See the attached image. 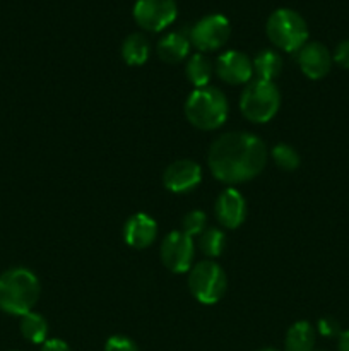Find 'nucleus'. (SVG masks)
Here are the masks:
<instances>
[{"instance_id":"nucleus-13","label":"nucleus","mask_w":349,"mask_h":351,"mask_svg":"<svg viewBox=\"0 0 349 351\" xmlns=\"http://www.w3.org/2000/svg\"><path fill=\"white\" fill-rule=\"evenodd\" d=\"M216 216L218 221L221 223L224 228L235 230L245 221L246 216V204L243 195L235 189H228V191L221 192L216 201Z\"/></svg>"},{"instance_id":"nucleus-18","label":"nucleus","mask_w":349,"mask_h":351,"mask_svg":"<svg viewBox=\"0 0 349 351\" xmlns=\"http://www.w3.org/2000/svg\"><path fill=\"white\" fill-rule=\"evenodd\" d=\"M252 65L257 77L262 79V81L272 82L281 74V71H283V58H281V55L277 51L263 50L253 58Z\"/></svg>"},{"instance_id":"nucleus-3","label":"nucleus","mask_w":349,"mask_h":351,"mask_svg":"<svg viewBox=\"0 0 349 351\" xmlns=\"http://www.w3.org/2000/svg\"><path fill=\"white\" fill-rule=\"evenodd\" d=\"M228 99L218 88H197L185 103V115L188 122L202 130H214L226 122Z\"/></svg>"},{"instance_id":"nucleus-15","label":"nucleus","mask_w":349,"mask_h":351,"mask_svg":"<svg viewBox=\"0 0 349 351\" xmlns=\"http://www.w3.org/2000/svg\"><path fill=\"white\" fill-rule=\"evenodd\" d=\"M188 51H190V40L180 31L166 34L157 43V57L166 64H178L187 58Z\"/></svg>"},{"instance_id":"nucleus-19","label":"nucleus","mask_w":349,"mask_h":351,"mask_svg":"<svg viewBox=\"0 0 349 351\" xmlns=\"http://www.w3.org/2000/svg\"><path fill=\"white\" fill-rule=\"evenodd\" d=\"M185 74H187L188 81L195 86V89L205 88V86H209V81L214 74V67L205 55L195 53L188 58Z\"/></svg>"},{"instance_id":"nucleus-29","label":"nucleus","mask_w":349,"mask_h":351,"mask_svg":"<svg viewBox=\"0 0 349 351\" xmlns=\"http://www.w3.org/2000/svg\"><path fill=\"white\" fill-rule=\"evenodd\" d=\"M259 351H279V350H276V348H262V350H259Z\"/></svg>"},{"instance_id":"nucleus-12","label":"nucleus","mask_w":349,"mask_h":351,"mask_svg":"<svg viewBox=\"0 0 349 351\" xmlns=\"http://www.w3.org/2000/svg\"><path fill=\"white\" fill-rule=\"evenodd\" d=\"M332 62L334 60H332V53L328 51V48L318 41H308L298 51V64H300L301 72L313 81L325 77L331 72Z\"/></svg>"},{"instance_id":"nucleus-21","label":"nucleus","mask_w":349,"mask_h":351,"mask_svg":"<svg viewBox=\"0 0 349 351\" xmlns=\"http://www.w3.org/2000/svg\"><path fill=\"white\" fill-rule=\"evenodd\" d=\"M226 235L221 230L209 228L198 237V249L207 257H219L224 250Z\"/></svg>"},{"instance_id":"nucleus-4","label":"nucleus","mask_w":349,"mask_h":351,"mask_svg":"<svg viewBox=\"0 0 349 351\" xmlns=\"http://www.w3.org/2000/svg\"><path fill=\"white\" fill-rule=\"evenodd\" d=\"M267 36L284 51H300L308 43V24L301 14L291 9H277L267 19Z\"/></svg>"},{"instance_id":"nucleus-16","label":"nucleus","mask_w":349,"mask_h":351,"mask_svg":"<svg viewBox=\"0 0 349 351\" xmlns=\"http://www.w3.org/2000/svg\"><path fill=\"white\" fill-rule=\"evenodd\" d=\"M315 346V329L310 322L298 321L289 328L284 341L286 351H311Z\"/></svg>"},{"instance_id":"nucleus-10","label":"nucleus","mask_w":349,"mask_h":351,"mask_svg":"<svg viewBox=\"0 0 349 351\" xmlns=\"http://www.w3.org/2000/svg\"><path fill=\"white\" fill-rule=\"evenodd\" d=\"M202 168L192 160H180L171 163L163 173V184L173 194L190 192L201 184Z\"/></svg>"},{"instance_id":"nucleus-22","label":"nucleus","mask_w":349,"mask_h":351,"mask_svg":"<svg viewBox=\"0 0 349 351\" xmlns=\"http://www.w3.org/2000/svg\"><path fill=\"white\" fill-rule=\"evenodd\" d=\"M272 160L277 167L286 171H293L300 167V154L289 144H277V146H274Z\"/></svg>"},{"instance_id":"nucleus-9","label":"nucleus","mask_w":349,"mask_h":351,"mask_svg":"<svg viewBox=\"0 0 349 351\" xmlns=\"http://www.w3.org/2000/svg\"><path fill=\"white\" fill-rule=\"evenodd\" d=\"M194 240L183 232H171L161 245V259L171 273H187L194 261Z\"/></svg>"},{"instance_id":"nucleus-14","label":"nucleus","mask_w":349,"mask_h":351,"mask_svg":"<svg viewBox=\"0 0 349 351\" xmlns=\"http://www.w3.org/2000/svg\"><path fill=\"white\" fill-rule=\"evenodd\" d=\"M157 237V225L149 215L137 213L127 219L123 226V239L133 249H146L153 245Z\"/></svg>"},{"instance_id":"nucleus-20","label":"nucleus","mask_w":349,"mask_h":351,"mask_svg":"<svg viewBox=\"0 0 349 351\" xmlns=\"http://www.w3.org/2000/svg\"><path fill=\"white\" fill-rule=\"evenodd\" d=\"M21 335L34 345H43L48 339V322L36 312H27L21 317Z\"/></svg>"},{"instance_id":"nucleus-23","label":"nucleus","mask_w":349,"mask_h":351,"mask_svg":"<svg viewBox=\"0 0 349 351\" xmlns=\"http://www.w3.org/2000/svg\"><path fill=\"white\" fill-rule=\"evenodd\" d=\"M205 225H207V218L202 211H190L185 215L183 221H181V232L187 233L188 237H201L205 232Z\"/></svg>"},{"instance_id":"nucleus-6","label":"nucleus","mask_w":349,"mask_h":351,"mask_svg":"<svg viewBox=\"0 0 349 351\" xmlns=\"http://www.w3.org/2000/svg\"><path fill=\"white\" fill-rule=\"evenodd\" d=\"M226 274L219 264L212 261H201L188 274V288L197 302L204 305L218 304L226 293Z\"/></svg>"},{"instance_id":"nucleus-11","label":"nucleus","mask_w":349,"mask_h":351,"mask_svg":"<svg viewBox=\"0 0 349 351\" xmlns=\"http://www.w3.org/2000/svg\"><path fill=\"white\" fill-rule=\"evenodd\" d=\"M216 74L228 84H246L253 75L252 60L238 50L224 51L216 62Z\"/></svg>"},{"instance_id":"nucleus-25","label":"nucleus","mask_w":349,"mask_h":351,"mask_svg":"<svg viewBox=\"0 0 349 351\" xmlns=\"http://www.w3.org/2000/svg\"><path fill=\"white\" fill-rule=\"evenodd\" d=\"M318 332H320L322 336H325V338L341 336V326H339V322L335 321V319H320V322H318Z\"/></svg>"},{"instance_id":"nucleus-8","label":"nucleus","mask_w":349,"mask_h":351,"mask_svg":"<svg viewBox=\"0 0 349 351\" xmlns=\"http://www.w3.org/2000/svg\"><path fill=\"white\" fill-rule=\"evenodd\" d=\"M178 7L174 0H137L133 5V19L142 29L157 33L177 19Z\"/></svg>"},{"instance_id":"nucleus-2","label":"nucleus","mask_w":349,"mask_h":351,"mask_svg":"<svg viewBox=\"0 0 349 351\" xmlns=\"http://www.w3.org/2000/svg\"><path fill=\"white\" fill-rule=\"evenodd\" d=\"M40 298V281L26 267H12L0 274V311L10 315H26Z\"/></svg>"},{"instance_id":"nucleus-7","label":"nucleus","mask_w":349,"mask_h":351,"mask_svg":"<svg viewBox=\"0 0 349 351\" xmlns=\"http://www.w3.org/2000/svg\"><path fill=\"white\" fill-rule=\"evenodd\" d=\"M229 34V21L221 14H209L194 24L190 31V43L201 51H212L224 47Z\"/></svg>"},{"instance_id":"nucleus-28","label":"nucleus","mask_w":349,"mask_h":351,"mask_svg":"<svg viewBox=\"0 0 349 351\" xmlns=\"http://www.w3.org/2000/svg\"><path fill=\"white\" fill-rule=\"evenodd\" d=\"M337 348H339V351H349V329L348 331L341 332V336H339Z\"/></svg>"},{"instance_id":"nucleus-26","label":"nucleus","mask_w":349,"mask_h":351,"mask_svg":"<svg viewBox=\"0 0 349 351\" xmlns=\"http://www.w3.org/2000/svg\"><path fill=\"white\" fill-rule=\"evenodd\" d=\"M332 60L337 65H341L342 69H349V40L341 41V43L335 47Z\"/></svg>"},{"instance_id":"nucleus-24","label":"nucleus","mask_w":349,"mask_h":351,"mask_svg":"<svg viewBox=\"0 0 349 351\" xmlns=\"http://www.w3.org/2000/svg\"><path fill=\"white\" fill-rule=\"evenodd\" d=\"M105 351H139L135 343L130 338L122 335H115L112 338H108L105 345Z\"/></svg>"},{"instance_id":"nucleus-27","label":"nucleus","mask_w":349,"mask_h":351,"mask_svg":"<svg viewBox=\"0 0 349 351\" xmlns=\"http://www.w3.org/2000/svg\"><path fill=\"white\" fill-rule=\"evenodd\" d=\"M40 351H70V348H68V345L65 341L53 338V339H47V341L41 345Z\"/></svg>"},{"instance_id":"nucleus-1","label":"nucleus","mask_w":349,"mask_h":351,"mask_svg":"<svg viewBox=\"0 0 349 351\" xmlns=\"http://www.w3.org/2000/svg\"><path fill=\"white\" fill-rule=\"evenodd\" d=\"M209 168L219 182L243 184L255 178L267 163V147L248 132L224 134L209 149Z\"/></svg>"},{"instance_id":"nucleus-5","label":"nucleus","mask_w":349,"mask_h":351,"mask_svg":"<svg viewBox=\"0 0 349 351\" xmlns=\"http://www.w3.org/2000/svg\"><path fill=\"white\" fill-rule=\"evenodd\" d=\"M281 105V95L276 84L270 81L255 79L243 91L240 108L245 119L255 123H266L277 113Z\"/></svg>"},{"instance_id":"nucleus-17","label":"nucleus","mask_w":349,"mask_h":351,"mask_svg":"<svg viewBox=\"0 0 349 351\" xmlns=\"http://www.w3.org/2000/svg\"><path fill=\"white\" fill-rule=\"evenodd\" d=\"M149 41L144 34L132 33L122 45V57L129 65H142L149 58Z\"/></svg>"}]
</instances>
